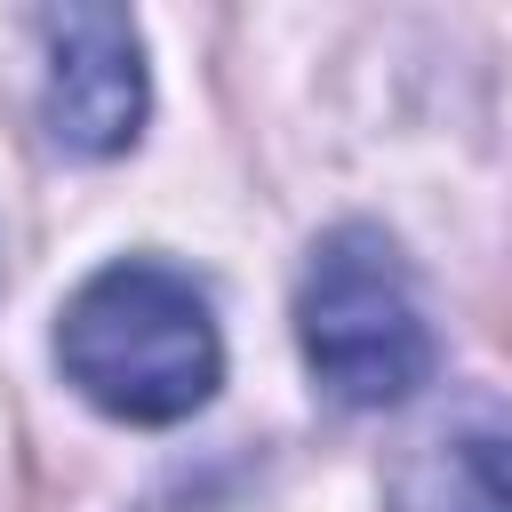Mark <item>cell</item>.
<instances>
[{
	"label": "cell",
	"mask_w": 512,
	"mask_h": 512,
	"mask_svg": "<svg viewBox=\"0 0 512 512\" xmlns=\"http://www.w3.org/2000/svg\"><path fill=\"white\" fill-rule=\"evenodd\" d=\"M56 368L88 408L120 424H184L224 384L216 304L192 272L160 256H120L64 296Z\"/></svg>",
	"instance_id": "cell-1"
},
{
	"label": "cell",
	"mask_w": 512,
	"mask_h": 512,
	"mask_svg": "<svg viewBox=\"0 0 512 512\" xmlns=\"http://www.w3.org/2000/svg\"><path fill=\"white\" fill-rule=\"evenodd\" d=\"M296 344H304L312 384L344 408H400L440 368L408 256L376 224H336L312 248L304 288H296Z\"/></svg>",
	"instance_id": "cell-2"
},
{
	"label": "cell",
	"mask_w": 512,
	"mask_h": 512,
	"mask_svg": "<svg viewBox=\"0 0 512 512\" xmlns=\"http://www.w3.org/2000/svg\"><path fill=\"white\" fill-rule=\"evenodd\" d=\"M40 40H48V96H40L48 144L72 152V160L128 152L144 136V112H152V72H144L136 16L64 0V8L40 16Z\"/></svg>",
	"instance_id": "cell-3"
},
{
	"label": "cell",
	"mask_w": 512,
	"mask_h": 512,
	"mask_svg": "<svg viewBox=\"0 0 512 512\" xmlns=\"http://www.w3.org/2000/svg\"><path fill=\"white\" fill-rule=\"evenodd\" d=\"M432 512H512V416L472 408L440 432L432 456Z\"/></svg>",
	"instance_id": "cell-4"
}]
</instances>
